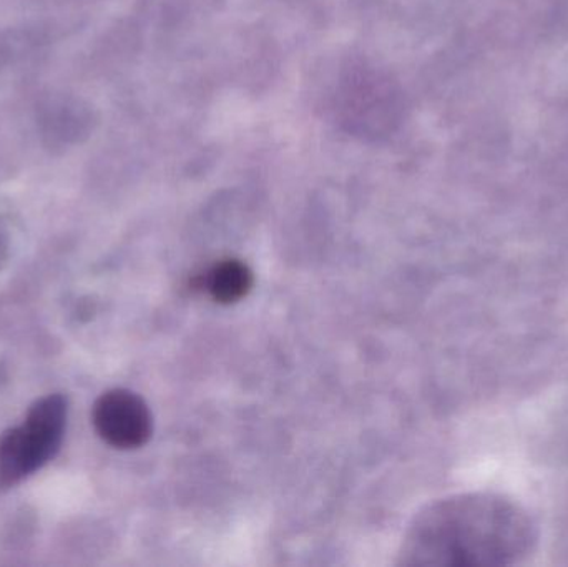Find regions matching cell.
Listing matches in <instances>:
<instances>
[{
	"label": "cell",
	"instance_id": "1",
	"mask_svg": "<svg viewBox=\"0 0 568 567\" xmlns=\"http://www.w3.org/2000/svg\"><path fill=\"white\" fill-rule=\"evenodd\" d=\"M536 545V525L523 506L504 496L460 495L417 516L404 555L409 565L514 566Z\"/></svg>",
	"mask_w": 568,
	"mask_h": 567
},
{
	"label": "cell",
	"instance_id": "2",
	"mask_svg": "<svg viewBox=\"0 0 568 567\" xmlns=\"http://www.w3.org/2000/svg\"><path fill=\"white\" fill-rule=\"evenodd\" d=\"M333 110L347 135L383 142L399 129L406 103L399 82L387 70L353 62L341 72Z\"/></svg>",
	"mask_w": 568,
	"mask_h": 567
},
{
	"label": "cell",
	"instance_id": "3",
	"mask_svg": "<svg viewBox=\"0 0 568 567\" xmlns=\"http://www.w3.org/2000/svg\"><path fill=\"white\" fill-rule=\"evenodd\" d=\"M67 426V398L49 395L27 413L22 426L0 436V488L19 485L45 466L62 445Z\"/></svg>",
	"mask_w": 568,
	"mask_h": 567
},
{
	"label": "cell",
	"instance_id": "4",
	"mask_svg": "<svg viewBox=\"0 0 568 567\" xmlns=\"http://www.w3.org/2000/svg\"><path fill=\"white\" fill-rule=\"evenodd\" d=\"M93 426L106 445L136 449L149 442L153 418L146 403L129 389L103 393L93 406Z\"/></svg>",
	"mask_w": 568,
	"mask_h": 567
},
{
	"label": "cell",
	"instance_id": "5",
	"mask_svg": "<svg viewBox=\"0 0 568 567\" xmlns=\"http://www.w3.org/2000/svg\"><path fill=\"white\" fill-rule=\"evenodd\" d=\"M205 283L216 302L230 305L248 295L253 286V273L240 260H225L210 270Z\"/></svg>",
	"mask_w": 568,
	"mask_h": 567
}]
</instances>
